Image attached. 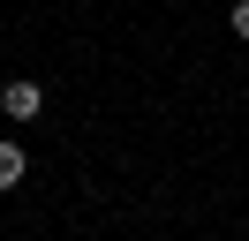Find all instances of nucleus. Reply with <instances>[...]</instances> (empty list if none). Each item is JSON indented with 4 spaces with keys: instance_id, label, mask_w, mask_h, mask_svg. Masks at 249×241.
<instances>
[{
    "instance_id": "nucleus-1",
    "label": "nucleus",
    "mask_w": 249,
    "mask_h": 241,
    "mask_svg": "<svg viewBox=\"0 0 249 241\" xmlns=\"http://www.w3.org/2000/svg\"><path fill=\"white\" fill-rule=\"evenodd\" d=\"M0 113H8V120H38V113H46V90H38L31 75H16V83L0 90Z\"/></svg>"
},
{
    "instance_id": "nucleus-2",
    "label": "nucleus",
    "mask_w": 249,
    "mask_h": 241,
    "mask_svg": "<svg viewBox=\"0 0 249 241\" xmlns=\"http://www.w3.org/2000/svg\"><path fill=\"white\" fill-rule=\"evenodd\" d=\"M23 181V143H0V189H16Z\"/></svg>"
},
{
    "instance_id": "nucleus-3",
    "label": "nucleus",
    "mask_w": 249,
    "mask_h": 241,
    "mask_svg": "<svg viewBox=\"0 0 249 241\" xmlns=\"http://www.w3.org/2000/svg\"><path fill=\"white\" fill-rule=\"evenodd\" d=\"M234 30H242V38H249V0H234Z\"/></svg>"
}]
</instances>
